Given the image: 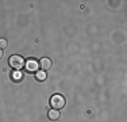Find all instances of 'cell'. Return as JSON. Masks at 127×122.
Masks as SVG:
<instances>
[{"label": "cell", "mask_w": 127, "mask_h": 122, "mask_svg": "<svg viewBox=\"0 0 127 122\" xmlns=\"http://www.w3.org/2000/svg\"><path fill=\"white\" fill-rule=\"evenodd\" d=\"M65 103H66L65 98L62 95H60V94H56V95H53L50 98V106H51V109H54V110L64 109L65 107Z\"/></svg>", "instance_id": "6da1fadb"}, {"label": "cell", "mask_w": 127, "mask_h": 122, "mask_svg": "<svg viewBox=\"0 0 127 122\" xmlns=\"http://www.w3.org/2000/svg\"><path fill=\"white\" fill-rule=\"evenodd\" d=\"M8 64H10V66L15 71H20V69L25 66L26 61L23 60V57L18 56V54H14V56L10 57V60H8Z\"/></svg>", "instance_id": "7a4b0ae2"}, {"label": "cell", "mask_w": 127, "mask_h": 122, "mask_svg": "<svg viewBox=\"0 0 127 122\" xmlns=\"http://www.w3.org/2000/svg\"><path fill=\"white\" fill-rule=\"evenodd\" d=\"M38 65H39V68H41L42 71H49V69L51 68V60L49 59V57H42V59L39 60Z\"/></svg>", "instance_id": "3957f363"}, {"label": "cell", "mask_w": 127, "mask_h": 122, "mask_svg": "<svg viewBox=\"0 0 127 122\" xmlns=\"http://www.w3.org/2000/svg\"><path fill=\"white\" fill-rule=\"evenodd\" d=\"M25 65H26V69L29 72H38L39 65H38V62L35 60H27Z\"/></svg>", "instance_id": "277c9868"}, {"label": "cell", "mask_w": 127, "mask_h": 122, "mask_svg": "<svg viewBox=\"0 0 127 122\" xmlns=\"http://www.w3.org/2000/svg\"><path fill=\"white\" fill-rule=\"evenodd\" d=\"M60 111L58 110H54V109H51L50 111H49V114H47V117H49V120H51V121H57L60 118Z\"/></svg>", "instance_id": "5b68a950"}, {"label": "cell", "mask_w": 127, "mask_h": 122, "mask_svg": "<svg viewBox=\"0 0 127 122\" xmlns=\"http://www.w3.org/2000/svg\"><path fill=\"white\" fill-rule=\"evenodd\" d=\"M35 77H37L38 81H45L47 76L45 73V71H38V72H35Z\"/></svg>", "instance_id": "8992f818"}, {"label": "cell", "mask_w": 127, "mask_h": 122, "mask_svg": "<svg viewBox=\"0 0 127 122\" xmlns=\"http://www.w3.org/2000/svg\"><path fill=\"white\" fill-rule=\"evenodd\" d=\"M7 46H8V41H7V39H5V38H0V49L3 50V49H5Z\"/></svg>", "instance_id": "52a82bcc"}, {"label": "cell", "mask_w": 127, "mask_h": 122, "mask_svg": "<svg viewBox=\"0 0 127 122\" xmlns=\"http://www.w3.org/2000/svg\"><path fill=\"white\" fill-rule=\"evenodd\" d=\"M3 56H4V53H3V50H1V49H0V60L3 59Z\"/></svg>", "instance_id": "ba28073f"}]
</instances>
